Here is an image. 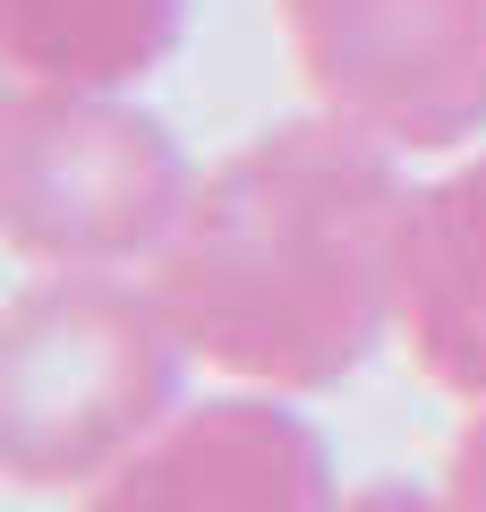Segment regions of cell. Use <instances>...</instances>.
I'll return each mask as SVG.
<instances>
[{
    "label": "cell",
    "instance_id": "cell-1",
    "mask_svg": "<svg viewBox=\"0 0 486 512\" xmlns=\"http://www.w3.org/2000/svg\"><path fill=\"white\" fill-rule=\"evenodd\" d=\"M410 205L418 188L384 137L333 111L273 120L197 180L154 256V299L214 376L290 402L333 393L401 342Z\"/></svg>",
    "mask_w": 486,
    "mask_h": 512
},
{
    "label": "cell",
    "instance_id": "cell-4",
    "mask_svg": "<svg viewBox=\"0 0 486 512\" xmlns=\"http://www.w3.org/2000/svg\"><path fill=\"white\" fill-rule=\"evenodd\" d=\"M282 35L316 111L393 154L486 137V0H282Z\"/></svg>",
    "mask_w": 486,
    "mask_h": 512
},
{
    "label": "cell",
    "instance_id": "cell-6",
    "mask_svg": "<svg viewBox=\"0 0 486 512\" xmlns=\"http://www.w3.org/2000/svg\"><path fill=\"white\" fill-rule=\"evenodd\" d=\"M401 342L418 376L486 410V146L418 188L401 265Z\"/></svg>",
    "mask_w": 486,
    "mask_h": 512
},
{
    "label": "cell",
    "instance_id": "cell-8",
    "mask_svg": "<svg viewBox=\"0 0 486 512\" xmlns=\"http://www.w3.org/2000/svg\"><path fill=\"white\" fill-rule=\"evenodd\" d=\"M444 504L452 512H486V410H469L461 444H452V461H444Z\"/></svg>",
    "mask_w": 486,
    "mask_h": 512
},
{
    "label": "cell",
    "instance_id": "cell-9",
    "mask_svg": "<svg viewBox=\"0 0 486 512\" xmlns=\"http://www.w3.org/2000/svg\"><path fill=\"white\" fill-rule=\"evenodd\" d=\"M342 512H452L444 487H410V478H367L342 495Z\"/></svg>",
    "mask_w": 486,
    "mask_h": 512
},
{
    "label": "cell",
    "instance_id": "cell-2",
    "mask_svg": "<svg viewBox=\"0 0 486 512\" xmlns=\"http://www.w3.org/2000/svg\"><path fill=\"white\" fill-rule=\"evenodd\" d=\"M188 342L154 282L52 274L0 316V470L26 495H86L180 419Z\"/></svg>",
    "mask_w": 486,
    "mask_h": 512
},
{
    "label": "cell",
    "instance_id": "cell-3",
    "mask_svg": "<svg viewBox=\"0 0 486 512\" xmlns=\"http://www.w3.org/2000/svg\"><path fill=\"white\" fill-rule=\"evenodd\" d=\"M197 171L171 120L128 94L9 86L0 103V231L26 265L52 274H120L154 265L180 231Z\"/></svg>",
    "mask_w": 486,
    "mask_h": 512
},
{
    "label": "cell",
    "instance_id": "cell-5",
    "mask_svg": "<svg viewBox=\"0 0 486 512\" xmlns=\"http://www.w3.org/2000/svg\"><path fill=\"white\" fill-rule=\"evenodd\" d=\"M77 512H342V470L290 393L188 402L145 453L77 495Z\"/></svg>",
    "mask_w": 486,
    "mask_h": 512
},
{
    "label": "cell",
    "instance_id": "cell-7",
    "mask_svg": "<svg viewBox=\"0 0 486 512\" xmlns=\"http://www.w3.org/2000/svg\"><path fill=\"white\" fill-rule=\"evenodd\" d=\"M188 0H0V60L18 86L52 94H137L171 69Z\"/></svg>",
    "mask_w": 486,
    "mask_h": 512
}]
</instances>
